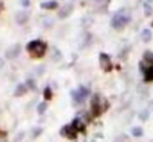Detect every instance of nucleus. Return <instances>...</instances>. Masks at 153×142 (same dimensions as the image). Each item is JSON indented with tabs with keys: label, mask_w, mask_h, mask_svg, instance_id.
I'll return each instance as SVG.
<instances>
[{
	"label": "nucleus",
	"mask_w": 153,
	"mask_h": 142,
	"mask_svg": "<svg viewBox=\"0 0 153 142\" xmlns=\"http://www.w3.org/2000/svg\"><path fill=\"white\" fill-rule=\"evenodd\" d=\"M26 50L34 59H41L47 50V44L41 40H33L26 45Z\"/></svg>",
	"instance_id": "obj_1"
},
{
	"label": "nucleus",
	"mask_w": 153,
	"mask_h": 142,
	"mask_svg": "<svg viewBox=\"0 0 153 142\" xmlns=\"http://www.w3.org/2000/svg\"><path fill=\"white\" fill-rule=\"evenodd\" d=\"M106 109L103 107L102 100H101V96L99 94H94L90 100V111H91V115L94 117H99L102 114Z\"/></svg>",
	"instance_id": "obj_2"
},
{
	"label": "nucleus",
	"mask_w": 153,
	"mask_h": 142,
	"mask_svg": "<svg viewBox=\"0 0 153 142\" xmlns=\"http://www.w3.org/2000/svg\"><path fill=\"white\" fill-rule=\"evenodd\" d=\"M130 21V17L124 15V14H117L111 20V25L115 29H123Z\"/></svg>",
	"instance_id": "obj_3"
},
{
	"label": "nucleus",
	"mask_w": 153,
	"mask_h": 142,
	"mask_svg": "<svg viewBox=\"0 0 153 142\" xmlns=\"http://www.w3.org/2000/svg\"><path fill=\"white\" fill-rule=\"evenodd\" d=\"M89 93H90L89 89H87L85 87H80L76 90L71 91V96L74 102H76V104H82V102H85V99L88 97Z\"/></svg>",
	"instance_id": "obj_4"
},
{
	"label": "nucleus",
	"mask_w": 153,
	"mask_h": 142,
	"mask_svg": "<svg viewBox=\"0 0 153 142\" xmlns=\"http://www.w3.org/2000/svg\"><path fill=\"white\" fill-rule=\"evenodd\" d=\"M99 62H100V66L105 72H110L111 70L113 69V65L111 59L108 54L102 52L100 53V57H99Z\"/></svg>",
	"instance_id": "obj_5"
},
{
	"label": "nucleus",
	"mask_w": 153,
	"mask_h": 142,
	"mask_svg": "<svg viewBox=\"0 0 153 142\" xmlns=\"http://www.w3.org/2000/svg\"><path fill=\"white\" fill-rule=\"evenodd\" d=\"M60 134H61V136L70 140H74L78 137V132H76V129L71 124L64 125L61 129V131H60Z\"/></svg>",
	"instance_id": "obj_6"
},
{
	"label": "nucleus",
	"mask_w": 153,
	"mask_h": 142,
	"mask_svg": "<svg viewBox=\"0 0 153 142\" xmlns=\"http://www.w3.org/2000/svg\"><path fill=\"white\" fill-rule=\"evenodd\" d=\"M20 52H21V47H20V45L17 44L12 46L10 49H7V51L5 52V55H7V59H15L20 54Z\"/></svg>",
	"instance_id": "obj_7"
},
{
	"label": "nucleus",
	"mask_w": 153,
	"mask_h": 142,
	"mask_svg": "<svg viewBox=\"0 0 153 142\" xmlns=\"http://www.w3.org/2000/svg\"><path fill=\"white\" fill-rule=\"evenodd\" d=\"M72 10H74V7H72L71 4H66L59 11L58 16H59L61 19H65L66 17H68V16L70 15V13L72 12Z\"/></svg>",
	"instance_id": "obj_8"
},
{
	"label": "nucleus",
	"mask_w": 153,
	"mask_h": 142,
	"mask_svg": "<svg viewBox=\"0 0 153 142\" xmlns=\"http://www.w3.org/2000/svg\"><path fill=\"white\" fill-rule=\"evenodd\" d=\"M71 125L76 129V132H84L85 131V123L83 122V120H82L80 117L74 118V121H72V123H71Z\"/></svg>",
	"instance_id": "obj_9"
},
{
	"label": "nucleus",
	"mask_w": 153,
	"mask_h": 142,
	"mask_svg": "<svg viewBox=\"0 0 153 142\" xmlns=\"http://www.w3.org/2000/svg\"><path fill=\"white\" fill-rule=\"evenodd\" d=\"M59 7V3L57 1H47V2H43L40 4V7L43 10H48V11H53V10H57Z\"/></svg>",
	"instance_id": "obj_10"
},
{
	"label": "nucleus",
	"mask_w": 153,
	"mask_h": 142,
	"mask_svg": "<svg viewBox=\"0 0 153 142\" xmlns=\"http://www.w3.org/2000/svg\"><path fill=\"white\" fill-rule=\"evenodd\" d=\"M27 90H28V88L25 84H19V85L17 86V88L15 89L14 95H15L16 97H20V96L24 95V94L27 92Z\"/></svg>",
	"instance_id": "obj_11"
},
{
	"label": "nucleus",
	"mask_w": 153,
	"mask_h": 142,
	"mask_svg": "<svg viewBox=\"0 0 153 142\" xmlns=\"http://www.w3.org/2000/svg\"><path fill=\"white\" fill-rule=\"evenodd\" d=\"M28 20V14L26 12H19L16 15V21L18 24H24Z\"/></svg>",
	"instance_id": "obj_12"
},
{
	"label": "nucleus",
	"mask_w": 153,
	"mask_h": 142,
	"mask_svg": "<svg viewBox=\"0 0 153 142\" xmlns=\"http://www.w3.org/2000/svg\"><path fill=\"white\" fill-rule=\"evenodd\" d=\"M140 38H142V40L144 41L145 43H148L151 41V39H152V32H151L150 29H144L142 32V34H140Z\"/></svg>",
	"instance_id": "obj_13"
},
{
	"label": "nucleus",
	"mask_w": 153,
	"mask_h": 142,
	"mask_svg": "<svg viewBox=\"0 0 153 142\" xmlns=\"http://www.w3.org/2000/svg\"><path fill=\"white\" fill-rule=\"evenodd\" d=\"M149 117H150V112H149L148 109H144V110H142L138 113V118H140V120H142L143 122H146L149 119Z\"/></svg>",
	"instance_id": "obj_14"
},
{
	"label": "nucleus",
	"mask_w": 153,
	"mask_h": 142,
	"mask_svg": "<svg viewBox=\"0 0 153 142\" xmlns=\"http://www.w3.org/2000/svg\"><path fill=\"white\" fill-rule=\"evenodd\" d=\"M131 134L133 137L140 138L144 135V129H143L140 127H134L131 129Z\"/></svg>",
	"instance_id": "obj_15"
},
{
	"label": "nucleus",
	"mask_w": 153,
	"mask_h": 142,
	"mask_svg": "<svg viewBox=\"0 0 153 142\" xmlns=\"http://www.w3.org/2000/svg\"><path fill=\"white\" fill-rule=\"evenodd\" d=\"M113 142H131V140L127 134H121L113 139Z\"/></svg>",
	"instance_id": "obj_16"
},
{
	"label": "nucleus",
	"mask_w": 153,
	"mask_h": 142,
	"mask_svg": "<svg viewBox=\"0 0 153 142\" xmlns=\"http://www.w3.org/2000/svg\"><path fill=\"white\" fill-rule=\"evenodd\" d=\"M47 108H48V104H47L46 102H40V104H38V107H37V112H38V114L42 115L44 114L45 112H46Z\"/></svg>",
	"instance_id": "obj_17"
},
{
	"label": "nucleus",
	"mask_w": 153,
	"mask_h": 142,
	"mask_svg": "<svg viewBox=\"0 0 153 142\" xmlns=\"http://www.w3.org/2000/svg\"><path fill=\"white\" fill-rule=\"evenodd\" d=\"M43 97L45 100H51L53 98V91L49 87H46L43 91Z\"/></svg>",
	"instance_id": "obj_18"
},
{
	"label": "nucleus",
	"mask_w": 153,
	"mask_h": 142,
	"mask_svg": "<svg viewBox=\"0 0 153 142\" xmlns=\"http://www.w3.org/2000/svg\"><path fill=\"white\" fill-rule=\"evenodd\" d=\"M144 60L147 63H150L151 65H153V52L151 51H146L144 53Z\"/></svg>",
	"instance_id": "obj_19"
},
{
	"label": "nucleus",
	"mask_w": 153,
	"mask_h": 142,
	"mask_svg": "<svg viewBox=\"0 0 153 142\" xmlns=\"http://www.w3.org/2000/svg\"><path fill=\"white\" fill-rule=\"evenodd\" d=\"M25 85L27 86V88H30V89H32V90H36L37 89L36 83H35V81H33V79H27V82H26Z\"/></svg>",
	"instance_id": "obj_20"
},
{
	"label": "nucleus",
	"mask_w": 153,
	"mask_h": 142,
	"mask_svg": "<svg viewBox=\"0 0 153 142\" xmlns=\"http://www.w3.org/2000/svg\"><path fill=\"white\" fill-rule=\"evenodd\" d=\"M151 12H152V9H151V7H149V5L146 3V4H145V14H146L147 16H150Z\"/></svg>",
	"instance_id": "obj_21"
},
{
	"label": "nucleus",
	"mask_w": 153,
	"mask_h": 142,
	"mask_svg": "<svg viewBox=\"0 0 153 142\" xmlns=\"http://www.w3.org/2000/svg\"><path fill=\"white\" fill-rule=\"evenodd\" d=\"M0 142H7V134L0 132Z\"/></svg>",
	"instance_id": "obj_22"
},
{
	"label": "nucleus",
	"mask_w": 153,
	"mask_h": 142,
	"mask_svg": "<svg viewBox=\"0 0 153 142\" xmlns=\"http://www.w3.org/2000/svg\"><path fill=\"white\" fill-rule=\"evenodd\" d=\"M41 133H42V129H34V135H33V137H34V138L38 137Z\"/></svg>",
	"instance_id": "obj_23"
},
{
	"label": "nucleus",
	"mask_w": 153,
	"mask_h": 142,
	"mask_svg": "<svg viewBox=\"0 0 153 142\" xmlns=\"http://www.w3.org/2000/svg\"><path fill=\"white\" fill-rule=\"evenodd\" d=\"M20 2H21V4L23 5V7H27L28 5L30 4V0H20Z\"/></svg>",
	"instance_id": "obj_24"
},
{
	"label": "nucleus",
	"mask_w": 153,
	"mask_h": 142,
	"mask_svg": "<svg viewBox=\"0 0 153 142\" xmlns=\"http://www.w3.org/2000/svg\"><path fill=\"white\" fill-rule=\"evenodd\" d=\"M4 10V3L2 2V1H0V13Z\"/></svg>",
	"instance_id": "obj_25"
},
{
	"label": "nucleus",
	"mask_w": 153,
	"mask_h": 142,
	"mask_svg": "<svg viewBox=\"0 0 153 142\" xmlns=\"http://www.w3.org/2000/svg\"><path fill=\"white\" fill-rule=\"evenodd\" d=\"M3 66H4V61H3V60L1 59V57H0V70L2 69Z\"/></svg>",
	"instance_id": "obj_26"
},
{
	"label": "nucleus",
	"mask_w": 153,
	"mask_h": 142,
	"mask_svg": "<svg viewBox=\"0 0 153 142\" xmlns=\"http://www.w3.org/2000/svg\"><path fill=\"white\" fill-rule=\"evenodd\" d=\"M150 142H153V140H152V141H150Z\"/></svg>",
	"instance_id": "obj_27"
}]
</instances>
